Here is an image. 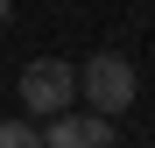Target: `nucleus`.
I'll return each mask as SVG.
<instances>
[{
	"label": "nucleus",
	"mask_w": 155,
	"mask_h": 148,
	"mask_svg": "<svg viewBox=\"0 0 155 148\" xmlns=\"http://www.w3.org/2000/svg\"><path fill=\"white\" fill-rule=\"evenodd\" d=\"M134 92H141V78H134V64H127L120 49H99L92 64H78V99H85L92 113L120 120L127 106H134Z\"/></svg>",
	"instance_id": "nucleus-1"
},
{
	"label": "nucleus",
	"mask_w": 155,
	"mask_h": 148,
	"mask_svg": "<svg viewBox=\"0 0 155 148\" xmlns=\"http://www.w3.org/2000/svg\"><path fill=\"white\" fill-rule=\"evenodd\" d=\"M71 99H78V64H64V57H35V64H21V106H28L35 120L64 113Z\"/></svg>",
	"instance_id": "nucleus-2"
},
{
	"label": "nucleus",
	"mask_w": 155,
	"mask_h": 148,
	"mask_svg": "<svg viewBox=\"0 0 155 148\" xmlns=\"http://www.w3.org/2000/svg\"><path fill=\"white\" fill-rule=\"evenodd\" d=\"M42 148H120V127L106 113H49V127H42Z\"/></svg>",
	"instance_id": "nucleus-3"
},
{
	"label": "nucleus",
	"mask_w": 155,
	"mask_h": 148,
	"mask_svg": "<svg viewBox=\"0 0 155 148\" xmlns=\"http://www.w3.org/2000/svg\"><path fill=\"white\" fill-rule=\"evenodd\" d=\"M0 148H42V127H28V120H0Z\"/></svg>",
	"instance_id": "nucleus-4"
},
{
	"label": "nucleus",
	"mask_w": 155,
	"mask_h": 148,
	"mask_svg": "<svg viewBox=\"0 0 155 148\" xmlns=\"http://www.w3.org/2000/svg\"><path fill=\"white\" fill-rule=\"evenodd\" d=\"M7 21H14V0H0V28H7Z\"/></svg>",
	"instance_id": "nucleus-5"
}]
</instances>
